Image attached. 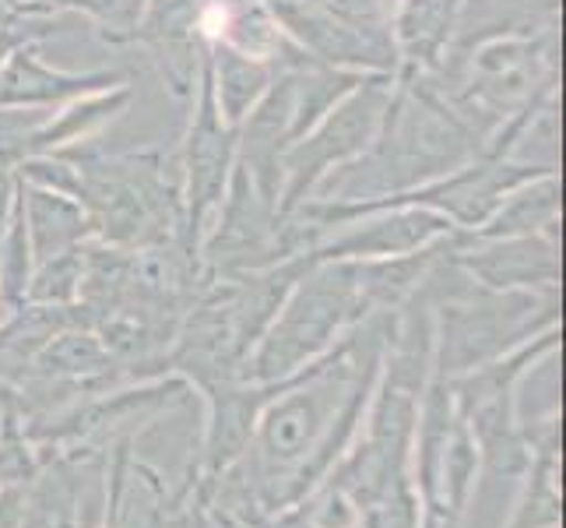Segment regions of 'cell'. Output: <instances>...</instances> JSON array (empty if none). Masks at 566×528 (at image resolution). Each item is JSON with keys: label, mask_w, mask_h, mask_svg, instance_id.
Returning <instances> with one entry per match:
<instances>
[{"label": "cell", "mask_w": 566, "mask_h": 528, "mask_svg": "<svg viewBox=\"0 0 566 528\" xmlns=\"http://www.w3.org/2000/svg\"><path fill=\"white\" fill-rule=\"evenodd\" d=\"M226 163V152H222V131L214 127V116L211 106H205V116L198 131L190 138V173H193V198H211L219 190V169Z\"/></svg>", "instance_id": "1"}]
</instances>
